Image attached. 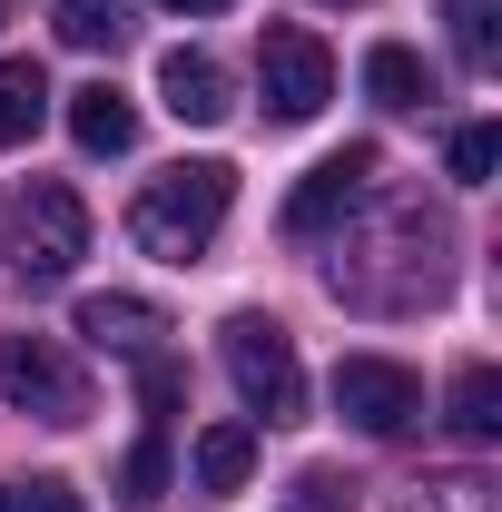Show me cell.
I'll return each mask as SVG.
<instances>
[{
  "label": "cell",
  "mask_w": 502,
  "mask_h": 512,
  "mask_svg": "<svg viewBox=\"0 0 502 512\" xmlns=\"http://www.w3.org/2000/svg\"><path fill=\"white\" fill-rule=\"evenodd\" d=\"M227 207H237V168L227 158H178V168H158L148 188L128 197V237L158 256V266H197V256L217 247Z\"/></svg>",
  "instance_id": "obj_1"
},
{
  "label": "cell",
  "mask_w": 502,
  "mask_h": 512,
  "mask_svg": "<svg viewBox=\"0 0 502 512\" xmlns=\"http://www.w3.org/2000/svg\"><path fill=\"white\" fill-rule=\"evenodd\" d=\"M0 256L20 286H60L69 266L89 256V207L60 188V178H30V188L0 197Z\"/></svg>",
  "instance_id": "obj_2"
},
{
  "label": "cell",
  "mask_w": 502,
  "mask_h": 512,
  "mask_svg": "<svg viewBox=\"0 0 502 512\" xmlns=\"http://www.w3.org/2000/svg\"><path fill=\"white\" fill-rule=\"evenodd\" d=\"M217 355H227V384L247 394L256 424H296L306 414V365H296V345H286L276 316H227Z\"/></svg>",
  "instance_id": "obj_3"
},
{
  "label": "cell",
  "mask_w": 502,
  "mask_h": 512,
  "mask_svg": "<svg viewBox=\"0 0 502 512\" xmlns=\"http://www.w3.org/2000/svg\"><path fill=\"white\" fill-rule=\"evenodd\" d=\"M256 89H266V119H276V128H306L315 109L335 99V60H325V40L296 30V20H276L266 50H256Z\"/></svg>",
  "instance_id": "obj_4"
},
{
  "label": "cell",
  "mask_w": 502,
  "mask_h": 512,
  "mask_svg": "<svg viewBox=\"0 0 502 512\" xmlns=\"http://www.w3.org/2000/svg\"><path fill=\"white\" fill-rule=\"evenodd\" d=\"M0 404L10 414H40V424H79L89 414V384L50 335H0Z\"/></svg>",
  "instance_id": "obj_5"
},
{
  "label": "cell",
  "mask_w": 502,
  "mask_h": 512,
  "mask_svg": "<svg viewBox=\"0 0 502 512\" xmlns=\"http://www.w3.org/2000/svg\"><path fill=\"white\" fill-rule=\"evenodd\" d=\"M335 414L355 434H414L424 424V384H414V365H394V355H345L335 365Z\"/></svg>",
  "instance_id": "obj_6"
},
{
  "label": "cell",
  "mask_w": 502,
  "mask_h": 512,
  "mask_svg": "<svg viewBox=\"0 0 502 512\" xmlns=\"http://www.w3.org/2000/svg\"><path fill=\"white\" fill-rule=\"evenodd\" d=\"M384 178V148H335V158H315L306 188L286 197V237H325V227H345Z\"/></svg>",
  "instance_id": "obj_7"
},
{
  "label": "cell",
  "mask_w": 502,
  "mask_h": 512,
  "mask_svg": "<svg viewBox=\"0 0 502 512\" xmlns=\"http://www.w3.org/2000/svg\"><path fill=\"white\" fill-rule=\"evenodd\" d=\"M158 99H168V119H188V128H217L237 109L227 69L207 60V50H168V60H158Z\"/></svg>",
  "instance_id": "obj_8"
},
{
  "label": "cell",
  "mask_w": 502,
  "mask_h": 512,
  "mask_svg": "<svg viewBox=\"0 0 502 512\" xmlns=\"http://www.w3.org/2000/svg\"><path fill=\"white\" fill-rule=\"evenodd\" d=\"M79 335L99 345V355H158V335H168V316L148 306V296H79Z\"/></svg>",
  "instance_id": "obj_9"
},
{
  "label": "cell",
  "mask_w": 502,
  "mask_h": 512,
  "mask_svg": "<svg viewBox=\"0 0 502 512\" xmlns=\"http://www.w3.org/2000/svg\"><path fill=\"white\" fill-rule=\"evenodd\" d=\"M69 138H79L89 158H128V148H138V109H128V89H109V79L69 89Z\"/></svg>",
  "instance_id": "obj_10"
},
{
  "label": "cell",
  "mask_w": 502,
  "mask_h": 512,
  "mask_svg": "<svg viewBox=\"0 0 502 512\" xmlns=\"http://www.w3.org/2000/svg\"><path fill=\"white\" fill-rule=\"evenodd\" d=\"M443 424H453V444H502V375L493 365H463V375H453Z\"/></svg>",
  "instance_id": "obj_11"
},
{
  "label": "cell",
  "mask_w": 502,
  "mask_h": 512,
  "mask_svg": "<svg viewBox=\"0 0 502 512\" xmlns=\"http://www.w3.org/2000/svg\"><path fill=\"white\" fill-rule=\"evenodd\" d=\"M40 119H50V69L40 60H0V148L40 138Z\"/></svg>",
  "instance_id": "obj_12"
},
{
  "label": "cell",
  "mask_w": 502,
  "mask_h": 512,
  "mask_svg": "<svg viewBox=\"0 0 502 512\" xmlns=\"http://www.w3.org/2000/svg\"><path fill=\"white\" fill-rule=\"evenodd\" d=\"M188 463H197V493H237L256 473V424H207Z\"/></svg>",
  "instance_id": "obj_13"
},
{
  "label": "cell",
  "mask_w": 502,
  "mask_h": 512,
  "mask_svg": "<svg viewBox=\"0 0 502 512\" xmlns=\"http://www.w3.org/2000/svg\"><path fill=\"white\" fill-rule=\"evenodd\" d=\"M365 89H375V109H424L434 99V69L414 60L404 40H375L365 50Z\"/></svg>",
  "instance_id": "obj_14"
},
{
  "label": "cell",
  "mask_w": 502,
  "mask_h": 512,
  "mask_svg": "<svg viewBox=\"0 0 502 512\" xmlns=\"http://www.w3.org/2000/svg\"><path fill=\"white\" fill-rule=\"evenodd\" d=\"M60 40L69 50H119L128 40V0H60Z\"/></svg>",
  "instance_id": "obj_15"
},
{
  "label": "cell",
  "mask_w": 502,
  "mask_h": 512,
  "mask_svg": "<svg viewBox=\"0 0 502 512\" xmlns=\"http://www.w3.org/2000/svg\"><path fill=\"white\" fill-rule=\"evenodd\" d=\"M453 10V50H463V69H493L502 60V0H443Z\"/></svg>",
  "instance_id": "obj_16"
},
{
  "label": "cell",
  "mask_w": 502,
  "mask_h": 512,
  "mask_svg": "<svg viewBox=\"0 0 502 512\" xmlns=\"http://www.w3.org/2000/svg\"><path fill=\"white\" fill-rule=\"evenodd\" d=\"M394 512H493V483L483 473H443V483H414Z\"/></svg>",
  "instance_id": "obj_17"
},
{
  "label": "cell",
  "mask_w": 502,
  "mask_h": 512,
  "mask_svg": "<svg viewBox=\"0 0 502 512\" xmlns=\"http://www.w3.org/2000/svg\"><path fill=\"white\" fill-rule=\"evenodd\" d=\"M493 158H502V138H493V119H473V128H453V178H463V188H483V178H493Z\"/></svg>",
  "instance_id": "obj_18"
},
{
  "label": "cell",
  "mask_w": 502,
  "mask_h": 512,
  "mask_svg": "<svg viewBox=\"0 0 502 512\" xmlns=\"http://www.w3.org/2000/svg\"><path fill=\"white\" fill-rule=\"evenodd\" d=\"M158 483H168V444L148 434V444L119 463V503H158Z\"/></svg>",
  "instance_id": "obj_19"
},
{
  "label": "cell",
  "mask_w": 502,
  "mask_h": 512,
  "mask_svg": "<svg viewBox=\"0 0 502 512\" xmlns=\"http://www.w3.org/2000/svg\"><path fill=\"white\" fill-rule=\"evenodd\" d=\"M138 404L148 414H178V365L168 355H138Z\"/></svg>",
  "instance_id": "obj_20"
},
{
  "label": "cell",
  "mask_w": 502,
  "mask_h": 512,
  "mask_svg": "<svg viewBox=\"0 0 502 512\" xmlns=\"http://www.w3.org/2000/svg\"><path fill=\"white\" fill-rule=\"evenodd\" d=\"M10 503H20V512H89L69 483H30V493H10Z\"/></svg>",
  "instance_id": "obj_21"
},
{
  "label": "cell",
  "mask_w": 502,
  "mask_h": 512,
  "mask_svg": "<svg viewBox=\"0 0 502 512\" xmlns=\"http://www.w3.org/2000/svg\"><path fill=\"white\" fill-rule=\"evenodd\" d=\"M168 10H188V20H197V10H227V0H168Z\"/></svg>",
  "instance_id": "obj_22"
},
{
  "label": "cell",
  "mask_w": 502,
  "mask_h": 512,
  "mask_svg": "<svg viewBox=\"0 0 502 512\" xmlns=\"http://www.w3.org/2000/svg\"><path fill=\"white\" fill-rule=\"evenodd\" d=\"M0 512H20V503H10V493H0Z\"/></svg>",
  "instance_id": "obj_23"
}]
</instances>
